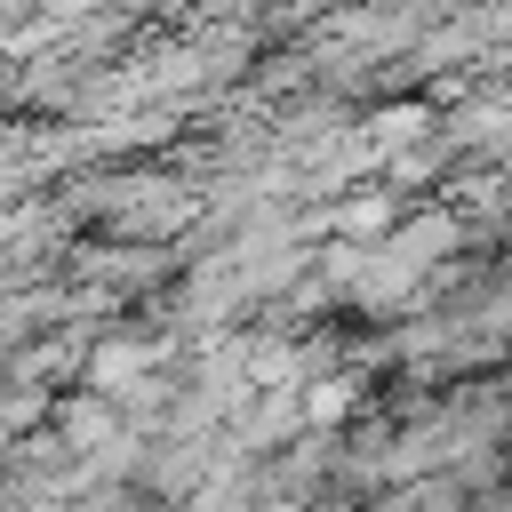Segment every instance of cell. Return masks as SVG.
<instances>
[{
	"mask_svg": "<svg viewBox=\"0 0 512 512\" xmlns=\"http://www.w3.org/2000/svg\"><path fill=\"white\" fill-rule=\"evenodd\" d=\"M432 128H440V112H432V104H384V112H368V120L352 128V152H360V168H384L392 152L424 144Z\"/></svg>",
	"mask_w": 512,
	"mask_h": 512,
	"instance_id": "3957f363",
	"label": "cell"
},
{
	"mask_svg": "<svg viewBox=\"0 0 512 512\" xmlns=\"http://www.w3.org/2000/svg\"><path fill=\"white\" fill-rule=\"evenodd\" d=\"M160 360H168V344H160V336H104V344L88 352V392H104V400H112L128 376H144V368H160Z\"/></svg>",
	"mask_w": 512,
	"mask_h": 512,
	"instance_id": "277c9868",
	"label": "cell"
},
{
	"mask_svg": "<svg viewBox=\"0 0 512 512\" xmlns=\"http://www.w3.org/2000/svg\"><path fill=\"white\" fill-rule=\"evenodd\" d=\"M392 216H400V200H392V184H376V192H352V200L320 208V232L328 240H376Z\"/></svg>",
	"mask_w": 512,
	"mask_h": 512,
	"instance_id": "5b68a950",
	"label": "cell"
},
{
	"mask_svg": "<svg viewBox=\"0 0 512 512\" xmlns=\"http://www.w3.org/2000/svg\"><path fill=\"white\" fill-rule=\"evenodd\" d=\"M8 440H16V432H8V424H0V456H8Z\"/></svg>",
	"mask_w": 512,
	"mask_h": 512,
	"instance_id": "8992f818",
	"label": "cell"
},
{
	"mask_svg": "<svg viewBox=\"0 0 512 512\" xmlns=\"http://www.w3.org/2000/svg\"><path fill=\"white\" fill-rule=\"evenodd\" d=\"M80 280L104 288V296H120V288L136 296V288L168 280V248H160V240H128V248L112 240V248H88V256H80Z\"/></svg>",
	"mask_w": 512,
	"mask_h": 512,
	"instance_id": "7a4b0ae2",
	"label": "cell"
},
{
	"mask_svg": "<svg viewBox=\"0 0 512 512\" xmlns=\"http://www.w3.org/2000/svg\"><path fill=\"white\" fill-rule=\"evenodd\" d=\"M88 208H96L120 240H168V232H184V224L200 216V192L176 184V176H112V184L88 192Z\"/></svg>",
	"mask_w": 512,
	"mask_h": 512,
	"instance_id": "6da1fadb",
	"label": "cell"
}]
</instances>
